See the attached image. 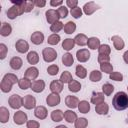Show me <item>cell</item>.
<instances>
[{"label": "cell", "instance_id": "obj_42", "mask_svg": "<svg viewBox=\"0 0 128 128\" xmlns=\"http://www.w3.org/2000/svg\"><path fill=\"white\" fill-rule=\"evenodd\" d=\"M100 70H101V72H104V73L110 75L113 72V65L110 62L102 63V64H100Z\"/></svg>", "mask_w": 128, "mask_h": 128}, {"label": "cell", "instance_id": "obj_39", "mask_svg": "<svg viewBox=\"0 0 128 128\" xmlns=\"http://www.w3.org/2000/svg\"><path fill=\"white\" fill-rule=\"evenodd\" d=\"M60 40H61L60 35H59V34H55V33H53V34H51V35L48 36L47 43H48L49 45H57V44L60 42Z\"/></svg>", "mask_w": 128, "mask_h": 128}, {"label": "cell", "instance_id": "obj_13", "mask_svg": "<svg viewBox=\"0 0 128 128\" xmlns=\"http://www.w3.org/2000/svg\"><path fill=\"white\" fill-rule=\"evenodd\" d=\"M45 86H46L45 81L42 80V79H39V80H34L32 82V85H31V88L30 89L33 92H35V93H41V92L44 91Z\"/></svg>", "mask_w": 128, "mask_h": 128}, {"label": "cell", "instance_id": "obj_30", "mask_svg": "<svg viewBox=\"0 0 128 128\" xmlns=\"http://www.w3.org/2000/svg\"><path fill=\"white\" fill-rule=\"evenodd\" d=\"M91 109V106H90V103L86 100H81L78 104V110L80 113H83V114H86L90 111Z\"/></svg>", "mask_w": 128, "mask_h": 128}, {"label": "cell", "instance_id": "obj_1", "mask_svg": "<svg viewBox=\"0 0 128 128\" xmlns=\"http://www.w3.org/2000/svg\"><path fill=\"white\" fill-rule=\"evenodd\" d=\"M112 105L115 110L123 111L128 108V95L123 91L117 92L112 98Z\"/></svg>", "mask_w": 128, "mask_h": 128}, {"label": "cell", "instance_id": "obj_51", "mask_svg": "<svg viewBox=\"0 0 128 128\" xmlns=\"http://www.w3.org/2000/svg\"><path fill=\"white\" fill-rule=\"evenodd\" d=\"M8 53V47L4 43H0V59L3 60L6 58Z\"/></svg>", "mask_w": 128, "mask_h": 128}, {"label": "cell", "instance_id": "obj_38", "mask_svg": "<svg viewBox=\"0 0 128 128\" xmlns=\"http://www.w3.org/2000/svg\"><path fill=\"white\" fill-rule=\"evenodd\" d=\"M2 79L5 80V81H7V82H9V83H11L12 85L18 83V81H19L18 77L15 74H13V73H7V74H5Z\"/></svg>", "mask_w": 128, "mask_h": 128}, {"label": "cell", "instance_id": "obj_14", "mask_svg": "<svg viewBox=\"0 0 128 128\" xmlns=\"http://www.w3.org/2000/svg\"><path fill=\"white\" fill-rule=\"evenodd\" d=\"M79 99L78 97L74 96V95H67L65 98V105L70 108V109H74V108H78V104H79Z\"/></svg>", "mask_w": 128, "mask_h": 128}, {"label": "cell", "instance_id": "obj_56", "mask_svg": "<svg viewBox=\"0 0 128 128\" xmlns=\"http://www.w3.org/2000/svg\"><path fill=\"white\" fill-rule=\"evenodd\" d=\"M34 4L36 7H39V8H42L46 5V1L45 0H34Z\"/></svg>", "mask_w": 128, "mask_h": 128}, {"label": "cell", "instance_id": "obj_32", "mask_svg": "<svg viewBox=\"0 0 128 128\" xmlns=\"http://www.w3.org/2000/svg\"><path fill=\"white\" fill-rule=\"evenodd\" d=\"M74 46H75V41L72 38H66L62 41V48L66 51L72 50L74 48Z\"/></svg>", "mask_w": 128, "mask_h": 128}, {"label": "cell", "instance_id": "obj_10", "mask_svg": "<svg viewBox=\"0 0 128 128\" xmlns=\"http://www.w3.org/2000/svg\"><path fill=\"white\" fill-rule=\"evenodd\" d=\"M61 98L58 93H50L46 97V103L49 107H55L60 104Z\"/></svg>", "mask_w": 128, "mask_h": 128}, {"label": "cell", "instance_id": "obj_47", "mask_svg": "<svg viewBox=\"0 0 128 128\" xmlns=\"http://www.w3.org/2000/svg\"><path fill=\"white\" fill-rule=\"evenodd\" d=\"M59 72V66L56 64H51L47 67V73L50 76H56Z\"/></svg>", "mask_w": 128, "mask_h": 128}, {"label": "cell", "instance_id": "obj_12", "mask_svg": "<svg viewBox=\"0 0 128 128\" xmlns=\"http://www.w3.org/2000/svg\"><path fill=\"white\" fill-rule=\"evenodd\" d=\"M38 76H39V69L35 66H31L25 70L24 77L29 80H36Z\"/></svg>", "mask_w": 128, "mask_h": 128}, {"label": "cell", "instance_id": "obj_22", "mask_svg": "<svg viewBox=\"0 0 128 128\" xmlns=\"http://www.w3.org/2000/svg\"><path fill=\"white\" fill-rule=\"evenodd\" d=\"M95 112L98 115H107L108 112H109V105L106 102L98 104V105L95 106Z\"/></svg>", "mask_w": 128, "mask_h": 128}, {"label": "cell", "instance_id": "obj_40", "mask_svg": "<svg viewBox=\"0 0 128 128\" xmlns=\"http://www.w3.org/2000/svg\"><path fill=\"white\" fill-rule=\"evenodd\" d=\"M114 89H115L114 86L110 83H105V84L102 85V92L104 93L105 96H110L113 93Z\"/></svg>", "mask_w": 128, "mask_h": 128}, {"label": "cell", "instance_id": "obj_11", "mask_svg": "<svg viewBox=\"0 0 128 128\" xmlns=\"http://www.w3.org/2000/svg\"><path fill=\"white\" fill-rule=\"evenodd\" d=\"M15 49H16L17 52H19L21 54L26 53L29 50V44L24 39H18L15 43Z\"/></svg>", "mask_w": 128, "mask_h": 128}, {"label": "cell", "instance_id": "obj_17", "mask_svg": "<svg viewBox=\"0 0 128 128\" xmlns=\"http://www.w3.org/2000/svg\"><path fill=\"white\" fill-rule=\"evenodd\" d=\"M30 40L35 45H40L44 42V34L41 31H35L31 34Z\"/></svg>", "mask_w": 128, "mask_h": 128}, {"label": "cell", "instance_id": "obj_16", "mask_svg": "<svg viewBox=\"0 0 128 128\" xmlns=\"http://www.w3.org/2000/svg\"><path fill=\"white\" fill-rule=\"evenodd\" d=\"M63 87H64V84L60 81V80H53L50 85H49V89L51 91V93H61L63 91Z\"/></svg>", "mask_w": 128, "mask_h": 128}, {"label": "cell", "instance_id": "obj_4", "mask_svg": "<svg viewBox=\"0 0 128 128\" xmlns=\"http://www.w3.org/2000/svg\"><path fill=\"white\" fill-rule=\"evenodd\" d=\"M8 104L12 109H19L23 106V97H21L19 94H12L8 98Z\"/></svg>", "mask_w": 128, "mask_h": 128}, {"label": "cell", "instance_id": "obj_50", "mask_svg": "<svg viewBox=\"0 0 128 128\" xmlns=\"http://www.w3.org/2000/svg\"><path fill=\"white\" fill-rule=\"evenodd\" d=\"M57 12H58V14H59V16H60V18H66L67 16H68V8L66 7V6H60V7H58V9H57Z\"/></svg>", "mask_w": 128, "mask_h": 128}, {"label": "cell", "instance_id": "obj_20", "mask_svg": "<svg viewBox=\"0 0 128 128\" xmlns=\"http://www.w3.org/2000/svg\"><path fill=\"white\" fill-rule=\"evenodd\" d=\"M23 65V61L20 57L18 56H14L10 59L9 61V66L13 69V70H19Z\"/></svg>", "mask_w": 128, "mask_h": 128}, {"label": "cell", "instance_id": "obj_37", "mask_svg": "<svg viewBox=\"0 0 128 128\" xmlns=\"http://www.w3.org/2000/svg\"><path fill=\"white\" fill-rule=\"evenodd\" d=\"M63 84H69L72 80H73V77H72V74L69 72V71H63L62 74L60 75V79H59Z\"/></svg>", "mask_w": 128, "mask_h": 128}, {"label": "cell", "instance_id": "obj_53", "mask_svg": "<svg viewBox=\"0 0 128 128\" xmlns=\"http://www.w3.org/2000/svg\"><path fill=\"white\" fill-rule=\"evenodd\" d=\"M26 127L27 128H39L40 123L36 120H28L26 123Z\"/></svg>", "mask_w": 128, "mask_h": 128}, {"label": "cell", "instance_id": "obj_36", "mask_svg": "<svg viewBox=\"0 0 128 128\" xmlns=\"http://www.w3.org/2000/svg\"><path fill=\"white\" fill-rule=\"evenodd\" d=\"M64 32L66 34H72L75 32L76 30V23H74L73 21H68L67 23L64 24V28H63Z\"/></svg>", "mask_w": 128, "mask_h": 128}, {"label": "cell", "instance_id": "obj_23", "mask_svg": "<svg viewBox=\"0 0 128 128\" xmlns=\"http://www.w3.org/2000/svg\"><path fill=\"white\" fill-rule=\"evenodd\" d=\"M12 33V26L8 22H3L0 27V35L3 37H7Z\"/></svg>", "mask_w": 128, "mask_h": 128}, {"label": "cell", "instance_id": "obj_18", "mask_svg": "<svg viewBox=\"0 0 128 128\" xmlns=\"http://www.w3.org/2000/svg\"><path fill=\"white\" fill-rule=\"evenodd\" d=\"M91 103L94 104L95 106L98 104H101L105 102V95L103 92H93L91 96Z\"/></svg>", "mask_w": 128, "mask_h": 128}, {"label": "cell", "instance_id": "obj_2", "mask_svg": "<svg viewBox=\"0 0 128 128\" xmlns=\"http://www.w3.org/2000/svg\"><path fill=\"white\" fill-rule=\"evenodd\" d=\"M24 3H25V1H23L21 4H13V5L7 10V12H6L7 17H8L9 19H11V20H14V19H16L18 16L22 15L23 13H25V12H24Z\"/></svg>", "mask_w": 128, "mask_h": 128}, {"label": "cell", "instance_id": "obj_49", "mask_svg": "<svg viewBox=\"0 0 128 128\" xmlns=\"http://www.w3.org/2000/svg\"><path fill=\"white\" fill-rule=\"evenodd\" d=\"M34 7H35L34 1H31V0L25 1V3H24V12L25 13H29L34 9Z\"/></svg>", "mask_w": 128, "mask_h": 128}, {"label": "cell", "instance_id": "obj_57", "mask_svg": "<svg viewBox=\"0 0 128 128\" xmlns=\"http://www.w3.org/2000/svg\"><path fill=\"white\" fill-rule=\"evenodd\" d=\"M123 60H124V62L126 64H128V50L124 52V54H123Z\"/></svg>", "mask_w": 128, "mask_h": 128}, {"label": "cell", "instance_id": "obj_33", "mask_svg": "<svg viewBox=\"0 0 128 128\" xmlns=\"http://www.w3.org/2000/svg\"><path fill=\"white\" fill-rule=\"evenodd\" d=\"M102 79V72L99 70H92L89 74V80L91 82H99Z\"/></svg>", "mask_w": 128, "mask_h": 128}, {"label": "cell", "instance_id": "obj_28", "mask_svg": "<svg viewBox=\"0 0 128 128\" xmlns=\"http://www.w3.org/2000/svg\"><path fill=\"white\" fill-rule=\"evenodd\" d=\"M10 117V112L5 106L0 107V122L1 123H7Z\"/></svg>", "mask_w": 128, "mask_h": 128}, {"label": "cell", "instance_id": "obj_52", "mask_svg": "<svg viewBox=\"0 0 128 128\" xmlns=\"http://www.w3.org/2000/svg\"><path fill=\"white\" fill-rule=\"evenodd\" d=\"M97 60H98V62H99L100 64H102V63H108V62H110V56H108V55L98 54Z\"/></svg>", "mask_w": 128, "mask_h": 128}, {"label": "cell", "instance_id": "obj_15", "mask_svg": "<svg viewBox=\"0 0 128 128\" xmlns=\"http://www.w3.org/2000/svg\"><path fill=\"white\" fill-rule=\"evenodd\" d=\"M34 115L36 118L40 119V120H44L47 118L48 116V111L46 109V107L40 105V106H36L34 108Z\"/></svg>", "mask_w": 128, "mask_h": 128}, {"label": "cell", "instance_id": "obj_26", "mask_svg": "<svg viewBox=\"0 0 128 128\" xmlns=\"http://www.w3.org/2000/svg\"><path fill=\"white\" fill-rule=\"evenodd\" d=\"M50 117L52 119V121L54 122H60L64 119V112L60 109H56V110H53L50 114Z\"/></svg>", "mask_w": 128, "mask_h": 128}, {"label": "cell", "instance_id": "obj_5", "mask_svg": "<svg viewBox=\"0 0 128 128\" xmlns=\"http://www.w3.org/2000/svg\"><path fill=\"white\" fill-rule=\"evenodd\" d=\"M45 16H46V21L49 23V24H54L58 21H60V16L57 12V10L55 9H48L46 12H45Z\"/></svg>", "mask_w": 128, "mask_h": 128}, {"label": "cell", "instance_id": "obj_48", "mask_svg": "<svg viewBox=\"0 0 128 128\" xmlns=\"http://www.w3.org/2000/svg\"><path fill=\"white\" fill-rule=\"evenodd\" d=\"M109 78L111 79V80H113V81H123V74L122 73H120V72H118V71H113L110 75H109Z\"/></svg>", "mask_w": 128, "mask_h": 128}, {"label": "cell", "instance_id": "obj_19", "mask_svg": "<svg viewBox=\"0 0 128 128\" xmlns=\"http://www.w3.org/2000/svg\"><path fill=\"white\" fill-rule=\"evenodd\" d=\"M111 40H112L113 46H114V48H115L116 50L120 51V50H122V49L125 47V42H124V40H123L119 35H114V36H112V37H111Z\"/></svg>", "mask_w": 128, "mask_h": 128}, {"label": "cell", "instance_id": "obj_8", "mask_svg": "<svg viewBox=\"0 0 128 128\" xmlns=\"http://www.w3.org/2000/svg\"><path fill=\"white\" fill-rule=\"evenodd\" d=\"M23 106L27 110H31V109L35 108L36 107V98L31 94L25 95L23 97Z\"/></svg>", "mask_w": 128, "mask_h": 128}, {"label": "cell", "instance_id": "obj_59", "mask_svg": "<svg viewBox=\"0 0 128 128\" xmlns=\"http://www.w3.org/2000/svg\"><path fill=\"white\" fill-rule=\"evenodd\" d=\"M127 90H128V86H127Z\"/></svg>", "mask_w": 128, "mask_h": 128}, {"label": "cell", "instance_id": "obj_29", "mask_svg": "<svg viewBox=\"0 0 128 128\" xmlns=\"http://www.w3.org/2000/svg\"><path fill=\"white\" fill-rule=\"evenodd\" d=\"M61 60H62L63 65L66 66V67H70V66H72V64L74 63V57H73V55H72L71 53H69V52L63 54Z\"/></svg>", "mask_w": 128, "mask_h": 128}, {"label": "cell", "instance_id": "obj_43", "mask_svg": "<svg viewBox=\"0 0 128 128\" xmlns=\"http://www.w3.org/2000/svg\"><path fill=\"white\" fill-rule=\"evenodd\" d=\"M111 53V47L108 44H101L100 47L98 48V54L102 55H110Z\"/></svg>", "mask_w": 128, "mask_h": 128}, {"label": "cell", "instance_id": "obj_46", "mask_svg": "<svg viewBox=\"0 0 128 128\" xmlns=\"http://www.w3.org/2000/svg\"><path fill=\"white\" fill-rule=\"evenodd\" d=\"M63 28H64V24H63V22H61V21H58V22H56V23L50 25V30H51L53 33H55V34H57V32L61 31Z\"/></svg>", "mask_w": 128, "mask_h": 128}, {"label": "cell", "instance_id": "obj_3", "mask_svg": "<svg viewBox=\"0 0 128 128\" xmlns=\"http://www.w3.org/2000/svg\"><path fill=\"white\" fill-rule=\"evenodd\" d=\"M42 57L43 60L47 63H51L57 59V52L54 48L46 47L42 50Z\"/></svg>", "mask_w": 128, "mask_h": 128}, {"label": "cell", "instance_id": "obj_55", "mask_svg": "<svg viewBox=\"0 0 128 128\" xmlns=\"http://www.w3.org/2000/svg\"><path fill=\"white\" fill-rule=\"evenodd\" d=\"M49 4L52 6V7H60V6H62L63 5V1L62 0H51L50 2H49Z\"/></svg>", "mask_w": 128, "mask_h": 128}, {"label": "cell", "instance_id": "obj_35", "mask_svg": "<svg viewBox=\"0 0 128 128\" xmlns=\"http://www.w3.org/2000/svg\"><path fill=\"white\" fill-rule=\"evenodd\" d=\"M31 85H32V81L25 77L19 79V81H18V86L22 90H27V89L31 88Z\"/></svg>", "mask_w": 128, "mask_h": 128}, {"label": "cell", "instance_id": "obj_7", "mask_svg": "<svg viewBox=\"0 0 128 128\" xmlns=\"http://www.w3.org/2000/svg\"><path fill=\"white\" fill-rule=\"evenodd\" d=\"M99 9H100V6L98 4H96L95 2H93V1H89V2L85 3L84 6H83V8H82L83 13L86 14V15H88V16L89 15H92L95 11H97Z\"/></svg>", "mask_w": 128, "mask_h": 128}, {"label": "cell", "instance_id": "obj_21", "mask_svg": "<svg viewBox=\"0 0 128 128\" xmlns=\"http://www.w3.org/2000/svg\"><path fill=\"white\" fill-rule=\"evenodd\" d=\"M64 119H65V121L66 122H68V123H75V121L78 119V117H77V114H76V112H74L73 110H66V111H64Z\"/></svg>", "mask_w": 128, "mask_h": 128}, {"label": "cell", "instance_id": "obj_31", "mask_svg": "<svg viewBox=\"0 0 128 128\" xmlns=\"http://www.w3.org/2000/svg\"><path fill=\"white\" fill-rule=\"evenodd\" d=\"M68 90L72 93H77L81 90V83L77 80H72L69 84H68Z\"/></svg>", "mask_w": 128, "mask_h": 128}, {"label": "cell", "instance_id": "obj_44", "mask_svg": "<svg viewBox=\"0 0 128 128\" xmlns=\"http://www.w3.org/2000/svg\"><path fill=\"white\" fill-rule=\"evenodd\" d=\"M12 84L11 83H9V82H7V81H5V80H3L2 79V81H1V83H0V89H1V91L3 92V93H8V92H10L11 90H12Z\"/></svg>", "mask_w": 128, "mask_h": 128}, {"label": "cell", "instance_id": "obj_45", "mask_svg": "<svg viewBox=\"0 0 128 128\" xmlns=\"http://www.w3.org/2000/svg\"><path fill=\"white\" fill-rule=\"evenodd\" d=\"M70 14H71V16H72L73 18H75V19H79V18L82 17L83 10H82V8H80V7L77 6V7H75V8H73V9L70 10Z\"/></svg>", "mask_w": 128, "mask_h": 128}, {"label": "cell", "instance_id": "obj_24", "mask_svg": "<svg viewBox=\"0 0 128 128\" xmlns=\"http://www.w3.org/2000/svg\"><path fill=\"white\" fill-rule=\"evenodd\" d=\"M26 59H27L29 64L34 66L35 64H37L39 62V54L36 51H30V52H28V54L26 56Z\"/></svg>", "mask_w": 128, "mask_h": 128}, {"label": "cell", "instance_id": "obj_25", "mask_svg": "<svg viewBox=\"0 0 128 128\" xmlns=\"http://www.w3.org/2000/svg\"><path fill=\"white\" fill-rule=\"evenodd\" d=\"M73 39L75 41V44H77L78 46H85L87 45V42H88V37L84 33L77 34Z\"/></svg>", "mask_w": 128, "mask_h": 128}, {"label": "cell", "instance_id": "obj_9", "mask_svg": "<svg viewBox=\"0 0 128 128\" xmlns=\"http://www.w3.org/2000/svg\"><path fill=\"white\" fill-rule=\"evenodd\" d=\"M90 51L86 48H82V49H79L77 50L76 52V59L80 62V63H84V62H87L89 59H90Z\"/></svg>", "mask_w": 128, "mask_h": 128}, {"label": "cell", "instance_id": "obj_41", "mask_svg": "<svg viewBox=\"0 0 128 128\" xmlns=\"http://www.w3.org/2000/svg\"><path fill=\"white\" fill-rule=\"evenodd\" d=\"M87 126H88V120L85 117L78 118L74 123V127L75 128H86Z\"/></svg>", "mask_w": 128, "mask_h": 128}, {"label": "cell", "instance_id": "obj_27", "mask_svg": "<svg viewBox=\"0 0 128 128\" xmlns=\"http://www.w3.org/2000/svg\"><path fill=\"white\" fill-rule=\"evenodd\" d=\"M100 40H99V38H97V37H90V38H88V42H87V46H88V48L89 49H91V50H98V48L100 47Z\"/></svg>", "mask_w": 128, "mask_h": 128}, {"label": "cell", "instance_id": "obj_58", "mask_svg": "<svg viewBox=\"0 0 128 128\" xmlns=\"http://www.w3.org/2000/svg\"><path fill=\"white\" fill-rule=\"evenodd\" d=\"M55 128H68V127L65 126V125H58V126H56Z\"/></svg>", "mask_w": 128, "mask_h": 128}, {"label": "cell", "instance_id": "obj_34", "mask_svg": "<svg viewBox=\"0 0 128 128\" xmlns=\"http://www.w3.org/2000/svg\"><path fill=\"white\" fill-rule=\"evenodd\" d=\"M75 74H76V76L78 77V78H80V79H84V78H86V76H87V69L84 67V66H82V65H77L76 66V68H75Z\"/></svg>", "mask_w": 128, "mask_h": 128}, {"label": "cell", "instance_id": "obj_54", "mask_svg": "<svg viewBox=\"0 0 128 128\" xmlns=\"http://www.w3.org/2000/svg\"><path fill=\"white\" fill-rule=\"evenodd\" d=\"M66 6L68 8H75L78 6V0H66Z\"/></svg>", "mask_w": 128, "mask_h": 128}, {"label": "cell", "instance_id": "obj_6", "mask_svg": "<svg viewBox=\"0 0 128 128\" xmlns=\"http://www.w3.org/2000/svg\"><path fill=\"white\" fill-rule=\"evenodd\" d=\"M13 121L16 125H23L24 123H27L28 121L27 114L22 110H18L13 115Z\"/></svg>", "mask_w": 128, "mask_h": 128}]
</instances>
